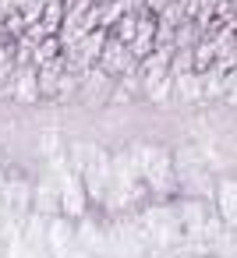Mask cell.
<instances>
[{
  "label": "cell",
  "instance_id": "6da1fadb",
  "mask_svg": "<svg viewBox=\"0 0 237 258\" xmlns=\"http://www.w3.org/2000/svg\"><path fill=\"white\" fill-rule=\"evenodd\" d=\"M57 195H61V209L68 216H82L85 212V184H82V177L75 170H61Z\"/></svg>",
  "mask_w": 237,
  "mask_h": 258
},
{
  "label": "cell",
  "instance_id": "7a4b0ae2",
  "mask_svg": "<svg viewBox=\"0 0 237 258\" xmlns=\"http://www.w3.org/2000/svg\"><path fill=\"white\" fill-rule=\"evenodd\" d=\"M82 177L89 180V191H92L96 198H103L106 187H110V159H106L103 152H92V163L82 170Z\"/></svg>",
  "mask_w": 237,
  "mask_h": 258
},
{
  "label": "cell",
  "instance_id": "3957f363",
  "mask_svg": "<svg viewBox=\"0 0 237 258\" xmlns=\"http://www.w3.org/2000/svg\"><path fill=\"white\" fill-rule=\"evenodd\" d=\"M46 240H50V247H53V258H68V254H71V244H75L71 223H68V219H50Z\"/></svg>",
  "mask_w": 237,
  "mask_h": 258
},
{
  "label": "cell",
  "instance_id": "277c9868",
  "mask_svg": "<svg viewBox=\"0 0 237 258\" xmlns=\"http://www.w3.org/2000/svg\"><path fill=\"white\" fill-rule=\"evenodd\" d=\"M0 195H4V202H0V205H8L15 216H18V212H25V209H29V198H32V191H29L18 177H15V180H8Z\"/></svg>",
  "mask_w": 237,
  "mask_h": 258
},
{
  "label": "cell",
  "instance_id": "5b68a950",
  "mask_svg": "<svg viewBox=\"0 0 237 258\" xmlns=\"http://www.w3.org/2000/svg\"><path fill=\"white\" fill-rule=\"evenodd\" d=\"M36 209H39V216H50L53 209H61V195H57V187H50V180H43L36 187Z\"/></svg>",
  "mask_w": 237,
  "mask_h": 258
},
{
  "label": "cell",
  "instance_id": "8992f818",
  "mask_svg": "<svg viewBox=\"0 0 237 258\" xmlns=\"http://www.w3.org/2000/svg\"><path fill=\"white\" fill-rule=\"evenodd\" d=\"M219 212H223L226 226H233V180L230 177L219 184Z\"/></svg>",
  "mask_w": 237,
  "mask_h": 258
},
{
  "label": "cell",
  "instance_id": "52a82bcc",
  "mask_svg": "<svg viewBox=\"0 0 237 258\" xmlns=\"http://www.w3.org/2000/svg\"><path fill=\"white\" fill-rule=\"evenodd\" d=\"M103 68H106V71H121V68H128V60H124V46H121V43H110V46L103 50Z\"/></svg>",
  "mask_w": 237,
  "mask_h": 258
},
{
  "label": "cell",
  "instance_id": "ba28073f",
  "mask_svg": "<svg viewBox=\"0 0 237 258\" xmlns=\"http://www.w3.org/2000/svg\"><path fill=\"white\" fill-rule=\"evenodd\" d=\"M36 92H39V85H36V75L29 71V75H22L18 78V89H15V96L18 99H25V103H32L36 99Z\"/></svg>",
  "mask_w": 237,
  "mask_h": 258
},
{
  "label": "cell",
  "instance_id": "9c48e42d",
  "mask_svg": "<svg viewBox=\"0 0 237 258\" xmlns=\"http://www.w3.org/2000/svg\"><path fill=\"white\" fill-rule=\"evenodd\" d=\"M181 96H184V99H198V96H202V78L184 75V78H181Z\"/></svg>",
  "mask_w": 237,
  "mask_h": 258
}]
</instances>
